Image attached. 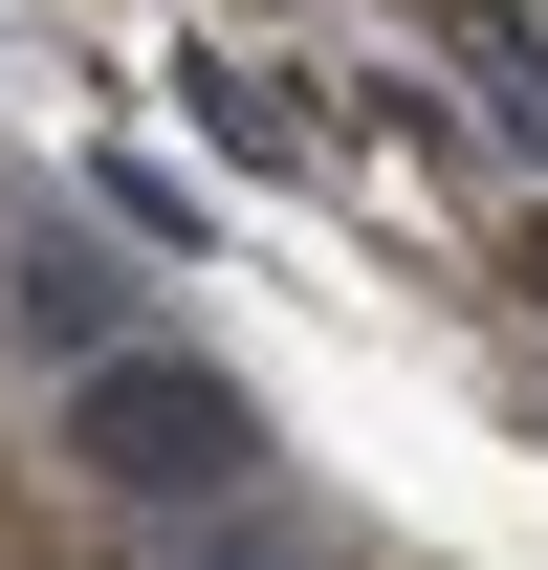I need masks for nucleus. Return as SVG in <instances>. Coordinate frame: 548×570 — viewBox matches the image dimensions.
I'll return each instance as SVG.
<instances>
[{
	"label": "nucleus",
	"mask_w": 548,
	"mask_h": 570,
	"mask_svg": "<svg viewBox=\"0 0 548 570\" xmlns=\"http://www.w3.org/2000/svg\"><path fill=\"white\" fill-rule=\"evenodd\" d=\"M0 570H67V527H45V504H0Z\"/></svg>",
	"instance_id": "obj_1"
}]
</instances>
